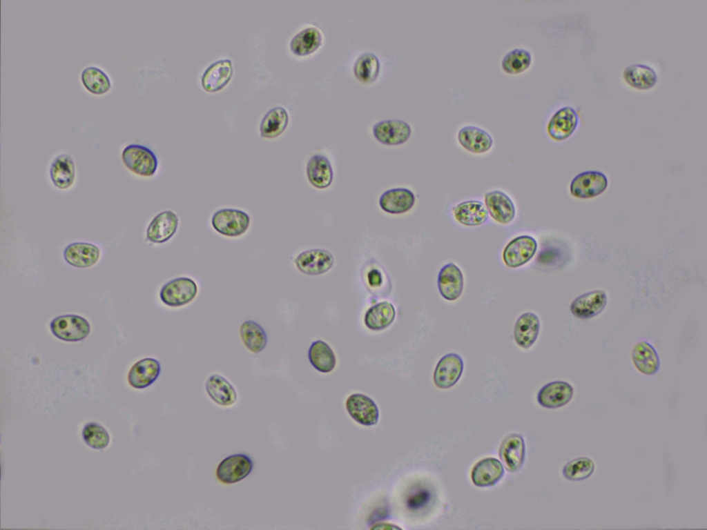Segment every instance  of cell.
I'll use <instances>...</instances> for the list:
<instances>
[{"mask_svg": "<svg viewBox=\"0 0 707 530\" xmlns=\"http://www.w3.org/2000/svg\"><path fill=\"white\" fill-rule=\"evenodd\" d=\"M531 52L525 48L517 47L508 50L502 57L501 67L509 74H519L527 70L532 63Z\"/></svg>", "mask_w": 707, "mask_h": 530, "instance_id": "obj_38", "label": "cell"}, {"mask_svg": "<svg viewBox=\"0 0 707 530\" xmlns=\"http://www.w3.org/2000/svg\"><path fill=\"white\" fill-rule=\"evenodd\" d=\"M574 389L565 381H553L544 385L537 393V402L543 407L556 409L567 404L572 399Z\"/></svg>", "mask_w": 707, "mask_h": 530, "instance_id": "obj_19", "label": "cell"}, {"mask_svg": "<svg viewBox=\"0 0 707 530\" xmlns=\"http://www.w3.org/2000/svg\"><path fill=\"white\" fill-rule=\"evenodd\" d=\"M623 78L628 85L641 90L653 88L658 80L656 71L650 66L643 63H633L628 66L623 72Z\"/></svg>", "mask_w": 707, "mask_h": 530, "instance_id": "obj_31", "label": "cell"}, {"mask_svg": "<svg viewBox=\"0 0 707 530\" xmlns=\"http://www.w3.org/2000/svg\"><path fill=\"white\" fill-rule=\"evenodd\" d=\"M49 175L57 188H70L75 179V166L72 157L66 153L57 155L50 164Z\"/></svg>", "mask_w": 707, "mask_h": 530, "instance_id": "obj_28", "label": "cell"}, {"mask_svg": "<svg viewBox=\"0 0 707 530\" xmlns=\"http://www.w3.org/2000/svg\"><path fill=\"white\" fill-rule=\"evenodd\" d=\"M195 282L187 277L174 278L162 286L159 291L161 301L171 307L184 306L194 300L197 294Z\"/></svg>", "mask_w": 707, "mask_h": 530, "instance_id": "obj_3", "label": "cell"}, {"mask_svg": "<svg viewBox=\"0 0 707 530\" xmlns=\"http://www.w3.org/2000/svg\"><path fill=\"white\" fill-rule=\"evenodd\" d=\"M579 121V115L574 108L562 107L550 119L547 125L548 134L554 140H565L574 132Z\"/></svg>", "mask_w": 707, "mask_h": 530, "instance_id": "obj_12", "label": "cell"}, {"mask_svg": "<svg viewBox=\"0 0 707 530\" xmlns=\"http://www.w3.org/2000/svg\"><path fill=\"white\" fill-rule=\"evenodd\" d=\"M371 529H382V530H394V529H401V528L389 523H380L374 524L371 527Z\"/></svg>", "mask_w": 707, "mask_h": 530, "instance_id": "obj_43", "label": "cell"}, {"mask_svg": "<svg viewBox=\"0 0 707 530\" xmlns=\"http://www.w3.org/2000/svg\"><path fill=\"white\" fill-rule=\"evenodd\" d=\"M253 467V460L246 454L231 455L220 462L216 470V477L222 483L233 484L247 477Z\"/></svg>", "mask_w": 707, "mask_h": 530, "instance_id": "obj_7", "label": "cell"}, {"mask_svg": "<svg viewBox=\"0 0 707 530\" xmlns=\"http://www.w3.org/2000/svg\"><path fill=\"white\" fill-rule=\"evenodd\" d=\"M289 121V114L282 106H275L269 109L263 116L260 131L264 138H274L280 135L286 128Z\"/></svg>", "mask_w": 707, "mask_h": 530, "instance_id": "obj_35", "label": "cell"}, {"mask_svg": "<svg viewBox=\"0 0 707 530\" xmlns=\"http://www.w3.org/2000/svg\"><path fill=\"white\" fill-rule=\"evenodd\" d=\"M608 302V297L603 290H594L577 297L571 302L572 314L581 320L594 317L600 314Z\"/></svg>", "mask_w": 707, "mask_h": 530, "instance_id": "obj_14", "label": "cell"}, {"mask_svg": "<svg viewBox=\"0 0 707 530\" xmlns=\"http://www.w3.org/2000/svg\"><path fill=\"white\" fill-rule=\"evenodd\" d=\"M81 434L85 443L94 449H105L110 442L107 431L96 422L87 423L83 428Z\"/></svg>", "mask_w": 707, "mask_h": 530, "instance_id": "obj_42", "label": "cell"}, {"mask_svg": "<svg viewBox=\"0 0 707 530\" xmlns=\"http://www.w3.org/2000/svg\"><path fill=\"white\" fill-rule=\"evenodd\" d=\"M437 285L441 296L449 301L457 300L464 286L463 274L453 262L444 265L438 274Z\"/></svg>", "mask_w": 707, "mask_h": 530, "instance_id": "obj_18", "label": "cell"}, {"mask_svg": "<svg viewBox=\"0 0 707 530\" xmlns=\"http://www.w3.org/2000/svg\"><path fill=\"white\" fill-rule=\"evenodd\" d=\"M240 335L246 348L253 353H259L268 342L264 329L253 320H246L240 326Z\"/></svg>", "mask_w": 707, "mask_h": 530, "instance_id": "obj_36", "label": "cell"}, {"mask_svg": "<svg viewBox=\"0 0 707 530\" xmlns=\"http://www.w3.org/2000/svg\"><path fill=\"white\" fill-rule=\"evenodd\" d=\"M361 277L364 286L373 296L385 297L390 293V278L378 262L374 260L368 261L362 269Z\"/></svg>", "mask_w": 707, "mask_h": 530, "instance_id": "obj_16", "label": "cell"}, {"mask_svg": "<svg viewBox=\"0 0 707 530\" xmlns=\"http://www.w3.org/2000/svg\"><path fill=\"white\" fill-rule=\"evenodd\" d=\"M411 133L410 125L402 119H383L376 123L373 126V134L375 138L386 145L403 144L409 138Z\"/></svg>", "mask_w": 707, "mask_h": 530, "instance_id": "obj_13", "label": "cell"}, {"mask_svg": "<svg viewBox=\"0 0 707 530\" xmlns=\"http://www.w3.org/2000/svg\"><path fill=\"white\" fill-rule=\"evenodd\" d=\"M631 358L635 368L642 374L652 375L659 371V355L654 346L647 341L641 340L634 345Z\"/></svg>", "mask_w": 707, "mask_h": 530, "instance_id": "obj_27", "label": "cell"}, {"mask_svg": "<svg viewBox=\"0 0 707 530\" xmlns=\"http://www.w3.org/2000/svg\"><path fill=\"white\" fill-rule=\"evenodd\" d=\"M379 70V59L374 53L370 52L360 54L354 65L356 77L363 82L373 81L378 76Z\"/></svg>", "mask_w": 707, "mask_h": 530, "instance_id": "obj_40", "label": "cell"}, {"mask_svg": "<svg viewBox=\"0 0 707 530\" xmlns=\"http://www.w3.org/2000/svg\"><path fill=\"white\" fill-rule=\"evenodd\" d=\"M308 359L312 366L321 373H329L336 364V357L331 348L325 342H313L308 349Z\"/></svg>", "mask_w": 707, "mask_h": 530, "instance_id": "obj_34", "label": "cell"}, {"mask_svg": "<svg viewBox=\"0 0 707 530\" xmlns=\"http://www.w3.org/2000/svg\"><path fill=\"white\" fill-rule=\"evenodd\" d=\"M233 68L229 59H221L211 63L201 77L203 88L214 92L222 88L231 79Z\"/></svg>", "mask_w": 707, "mask_h": 530, "instance_id": "obj_25", "label": "cell"}, {"mask_svg": "<svg viewBox=\"0 0 707 530\" xmlns=\"http://www.w3.org/2000/svg\"><path fill=\"white\" fill-rule=\"evenodd\" d=\"M608 186L606 175L598 170H588L577 175L570 185V194L579 199H589L602 194Z\"/></svg>", "mask_w": 707, "mask_h": 530, "instance_id": "obj_5", "label": "cell"}, {"mask_svg": "<svg viewBox=\"0 0 707 530\" xmlns=\"http://www.w3.org/2000/svg\"><path fill=\"white\" fill-rule=\"evenodd\" d=\"M251 219L248 213L235 208H221L214 213L211 225L222 235L236 237L244 235L248 230Z\"/></svg>", "mask_w": 707, "mask_h": 530, "instance_id": "obj_2", "label": "cell"}, {"mask_svg": "<svg viewBox=\"0 0 707 530\" xmlns=\"http://www.w3.org/2000/svg\"><path fill=\"white\" fill-rule=\"evenodd\" d=\"M594 469V463L591 459L580 457L567 462L563 467L562 473L568 480L581 481L591 476Z\"/></svg>", "mask_w": 707, "mask_h": 530, "instance_id": "obj_41", "label": "cell"}, {"mask_svg": "<svg viewBox=\"0 0 707 530\" xmlns=\"http://www.w3.org/2000/svg\"><path fill=\"white\" fill-rule=\"evenodd\" d=\"M464 368L463 358L457 353L443 355L437 362L434 372V382L440 389H449L457 383Z\"/></svg>", "mask_w": 707, "mask_h": 530, "instance_id": "obj_9", "label": "cell"}, {"mask_svg": "<svg viewBox=\"0 0 707 530\" xmlns=\"http://www.w3.org/2000/svg\"><path fill=\"white\" fill-rule=\"evenodd\" d=\"M484 202L488 213L495 222L501 224H508L514 219V204L503 191L496 190L486 193Z\"/></svg>", "mask_w": 707, "mask_h": 530, "instance_id": "obj_17", "label": "cell"}, {"mask_svg": "<svg viewBox=\"0 0 707 530\" xmlns=\"http://www.w3.org/2000/svg\"><path fill=\"white\" fill-rule=\"evenodd\" d=\"M525 453V440L518 433H510L505 436L498 449L501 460L506 470L511 473L519 471L523 467Z\"/></svg>", "mask_w": 707, "mask_h": 530, "instance_id": "obj_10", "label": "cell"}, {"mask_svg": "<svg viewBox=\"0 0 707 530\" xmlns=\"http://www.w3.org/2000/svg\"><path fill=\"white\" fill-rule=\"evenodd\" d=\"M396 310L394 305L387 301L371 306L365 313L364 322L372 331H381L389 327L394 321Z\"/></svg>", "mask_w": 707, "mask_h": 530, "instance_id": "obj_33", "label": "cell"}, {"mask_svg": "<svg viewBox=\"0 0 707 530\" xmlns=\"http://www.w3.org/2000/svg\"><path fill=\"white\" fill-rule=\"evenodd\" d=\"M178 226L179 217L176 213L171 210H163L149 223L146 231V239L153 244H164L175 234Z\"/></svg>", "mask_w": 707, "mask_h": 530, "instance_id": "obj_11", "label": "cell"}, {"mask_svg": "<svg viewBox=\"0 0 707 530\" xmlns=\"http://www.w3.org/2000/svg\"><path fill=\"white\" fill-rule=\"evenodd\" d=\"M457 139L464 149L474 154L485 153L493 145L492 135L483 128L474 125L461 127L458 131Z\"/></svg>", "mask_w": 707, "mask_h": 530, "instance_id": "obj_20", "label": "cell"}, {"mask_svg": "<svg viewBox=\"0 0 707 530\" xmlns=\"http://www.w3.org/2000/svg\"><path fill=\"white\" fill-rule=\"evenodd\" d=\"M504 467L502 463L494 458H485L474 466L471 471L473 484L478 487H488L495 485L503 476Z\"/></svg>", "mask_w": 707, "mask_h": 530, "instance_id": "obj_23", "label": "cell"}, {"mask_svg": "<svg viewBox=\"0 0 707 530\" xmlns=\"http://www.w3.org/2000/svg\"><path fill=\"white\" fill-rule=\"evenodd\" d=\"M540 331V320L533 313L527 312L521 315L514 326V338L521 348L527 349L534 344Z\"/></svg>", "mask_w": 707, "mask_h": 530, "instance_id": "obj_29", "label": "cell"}, {"mask_svg": "<svg viewBox=\"0 0 707 530\" xmlns=\"http://www.w3.org/2000/svg\"><path fill=\"white\" fill-rule=\"evenodd\" d=\"M81 79L86 88L94 94H103L111 86L108 75L102 69L94 66L83 69Z\"/></svg>", "mask_w": 707, "mask_h": 530, "instance_id": "obj_39", "label": "cell"}, {"mask_svg": "<svg viewBox=\"0 0 707 530\" xmlns=\"http://www.w3.org/2000/svg\"><path fill=\"white\" fill-rule=\"evenodd\" d=\"M538 244L536 239L527 235H520L510 241L503 251V261L512 268L527 263L535 255Z\"/></svg>", "mask_w": 707, "mask_h": 530, "instance_id": "obj_6", "label": "cell"}, {"mask_svg": "<svg viewBox=\"0 0 707 530\" xmlns=\"http://www.w3.org/2000/svg\"><path fill=\"white\" fill-rule=\"evenodd\" d=\"M64 258L70 266L85 268L94 266L99 259L101 251L98 246L88 242H73L64 251Z\"/></svg>", "mask_w": 707, "mask_h": 530, "instance_id": "obj_21", "label": "cell"}, {"mask_svg": "<svg viewBox=\"0 0 707 530\" xmlns=\"http://www.w3.org/2000/svg\"><path fill=\"white\" fill-rule=\"evenodd\" d=\"M452 213L456 222L465 226H478L485 224L488 219L485 204L476 199L458 203L452 208Z\"/></svg>", "mask_w": 707, "mask_h": 530, "instance_id": "obj_26", "label": "cell"}, {"mask_svg": "<svg viewBox=\"0 0 707 530\" xmlns=\"http://www.w3.org/2000/svg\"><path fill=\"white\" fill-rule=\"evenodd\" d=\"M416 202L414 193L406 188H395L385 191L380 197L381 209L390 214H403L411 210Z\"/></svg>", "mask_w": 707, "mask_h": 530, "instance_id": "obj_24", "label": "cell"}, {"mask_svg": "<svg viewBox=\"0 0 707 530\" xmlns=\"http://www.w3.org/2000/svg\"><path fill=\"white\" fill-rule=\"evenodd\" d=\"M334 258L327 250L312 248L300 253L295 259L297 268L308 275H319L329 271L333 266Z\"/></svg>", "mask_w": 707, "mask_h": 530, "instance_id": "obj_8", "label": "cell"}, {"mask_svg": "<svg viewBox=\"0 0 707 530\" xmlns=\"http://www.w3.org/2000/svg\"><path fill=\"white\" fill-rule=\"evenodd\" d=\"M306 171L309 183L318 189L327 188L333 181L332 166L324 155H312L307 162Z\"/></svg>", "mask_w": 707, "mask_h": 530, "instance_id": "obj_30", "label": "cell"}, {"mask_svg": "<svg viewBox=\"0 0 707 530\" xmlns=\"http://www.w3.org/2000/svg\"><path fill=\"white\" fill-rule=\"evenodd\" d=\"M50 328L57 338L70 342L83 340L90 331L89 322L83 317L74 314L56 317L51 321Z\"/></svg>", "mask_w": 707, "mask_h": 530, "instance_id": "obj_4", "label": "cell"}, {"mask_svg": "<svg viewBox=\"0 0 707 530\" xmlns=\"http://www.w3.org/2000/svg\"><path fill=\"white\" fill-rule=\"evenodd\" d=\"M122 159L130 172L144 177L154 175L158 166L155 153L148 146L139 144L125 146L122 153Z\"/></svg>", "mask_w": 707, "mask_h": 530, "instance_id": "obj_1", "label": "cell"}, {"mask_svg": "<svg viewBox=\"0 0 707 530\" xmlns=\"http://www.w3.org/2000/svg\"><path fill=\"white\" fill-rule=\"evenodd\" d=\"M322 39L321 31L316 26H309L292 37L290 48L298 55H305L314 51L320 45Z\"/></svg>", "mask_w": 707, "mask_h": 530, "instance_id": "obj_37", "label": "cell"}, {"mask_svg": "<svg viewBox=\"0 0 707 530\" xmlns=\"http://www.w3.org/2000/svg\"><path fill=\"white\" fill-rule=\"evenodd\" d=\"M205 388L211 399L217 404L231 406L237 400L235 389L220 375H211L206 382Z\"/></svg>", "mask_w": 707, "mask_h": 530, "instance_id": "obj_32", "label": "cell"}, {"mask_svg": "<svg viewBox=\"0 0 707 530\" xmlns=\"http://www.w3.org/2000/svg\"><path fill=\"white\" fill-rule=\"evenodd\" d=\"M349 415L364 426H373L378 423L379 411L377 405L368 396L361 393L349 395L345 403Z\"/></svg>", "mask_w": 707, "mask_h": 530, "instance_id": "obj_15", "label": "cell"}, {"mask_svg": "<svg viewBox=\"0 0 707 530\" xmlns=\"http://www.w3.org/2000/svg\"><path fill=\"white\" fill-rule=\"evenodd\" d=\"M161 373V364L152 357H145L135 362L128 373V384L135 389H144L151 385Z\"/></svg>", "mask_w": 707, "mask_h": 530, "instance_id": "obj_22", "label": "cell"}]
</instances>
